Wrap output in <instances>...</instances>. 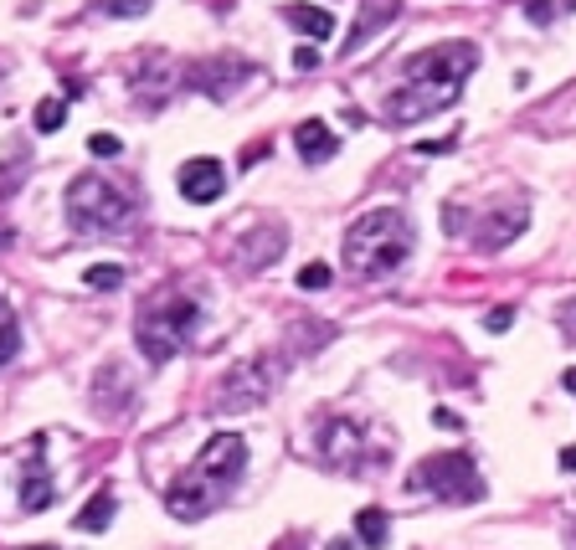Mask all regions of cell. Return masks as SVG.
Wrapping results in <instances>:
<instances>
[{
	"instance_id": "6da1fadb",
	"label": "cell",
	"mask_w": 576,
	"mask_h": 550,
	"mask_svg": "<svg viewBox=\"0 0 576 550\" xmlns=\"http://www.w3.org/2000/svg\"><path fill=\"white\" fill-rule=\"evenodd\" d=\"M474 67H479L474 42H437V47L407 57V82L381 98L386 124H422L432 113H443L448 103H458Z\"/></svg>"
},
{
	"instance_id": "7a4b0ae2",
	"label": "cell",
	"mask_w": 576,
	"mask_h": 550,
	"mask_svg": "<svg viewBox=\"0 0 576 550\" xmlns=\"http://www.w3.org/2000/svg\"><path fill=\"white\" fill-rule=\"evenodd\" d=\"M412 221L397 206H376V211H360L345 232V263L360 273V278H391L407 267L412 257Z\"/></svg>"
},
{
	"instance_id": "3957f363",
	"label": "cell",
	"mask_w": 576,
	"mask_h": 550,
	"mask_svg": "<svg viewBox=\"0 0 576 550\" xmlns=\"http://www.w3.org/2000/svg\"><path fill=\"white\" fill-rule=\"evenodd\" d=\"M139 217V196L109 175H78L67 186V221L78 236H113Z\"/></svg>"
},
{
	"instance_id": "277c9868",
	"label": "cell",
	"mask_w": 576,
	"mask_h": 550,
	"mask_svg": "<svg viewBox=\"0 0 576 550\" xmlns=\"http://www.w3.org/2000/svg\"><path fill=\"white\" fill-rule=\"evenodd\" d=\"M196 324H201V304L196 299H186V294H149L139 304V314H134V345L144 350L149 365H165L186 350Z\"/></svg>"
},
{
	"instance_id": "5b68a950",
	"label": "cell",
	"mask_w": 576,
	"mask_h": 550,
	"mask_svg": "<svg viewBox=\"0 0 576 550\" xmlns=\"http://www.w3.org/2000/svg\"><path fill=\"white\" fill-rule=\"evenodd\" d=\"M407 488H422V494H432V499H443V504H479L484 499V473L474 468L468 453H432V458L417 463Z\"/></svg>"
},
{
	"instance_id": "8992f818",
	"label": "cell",
	"mask_w": 576,
	"mask_h": 550,
	"mask_svg": "<svg viewBox=\"0 0 576 550\" xmlns=\"http://www.w3.org/2000/svg\"><path fill=\"white\" fill-rule=\"evenodd\" d=\"M288 365L278 355H253V361H237L216 386V411H242V407H263L278 381H283Z\"/></svg>"
},
{
	"instance_id": "52a82bcc",
	"label": "cell",
	"mask_w": 576,
	"mask_h": 550,
	"mask_svg": "<svg viewBox=\"0 0 576 550\" xmlns=\"http://www.w3.org/2000/svg\"><path fill=\"white\" fill-rule=\"evenodd\" d=\"M186 473L201 478V484L222 499L226 488H237V478L247 473V442H242L237 432H216V438H206V448L196 453V463Z\"/></svg>"
},
{
	"instance_id": "ba28073f",
	"label": "cell",
	"mask_w": 576,
	"mask_h": 550,
	"mask_svg": "<svg viewBox=\"0 0 576 550\" xmlns=\"http://www.w3.org/2000/svg\"><path fill=\"white\" fill-rule=\"evenodd\" d=\"M320 458L330 463V468H340V473H360V468H366V458H370L366 427L345 422V417L324 422V432H320Z\"/></svg>"
},
{
	"instance_id": "9c48e42d",
	"label": "cell",
	"mask_w": 576,
	"mask_h": 550,
	"mask_svg": "<svg viewBox=\"0 0 576 550\" xmlns=\"http://www.w3.org/2000/svg\"><path fill=\"white\" fill-rule=\"evenodd\" d=\"M176 186H180V196H186L191 206L222 201V190H226L222 159H216V155H196V159H186V165L176 170Z\"/></svg>"
},
{
	"instance_id": "30bf717a",
	"label": "cell",
	"mask_w": 576,
	"mask_h": 550,
	"mask_svg": "<svg viewBox=\"0 0 576 550\" xmlns=\"http://www.w3.org/2000/svg\"><path fill=\"white\" fill-rule=\"evenodd\" d=\"M216 504H222V499H216V494H211L201 478H191V473H180L176 484L165 488V509H170L180 525H196V519H206Z\"/></svg>"
},
{
	"instance_id": "8fae6325",
	"label": "cell",
	"mask_w": 576,
	"mask_h": 550,
	"mask_svg": "<svg viewBox=\"0 0 576 550\" xmlns=\"http://www.w3.org/2000/svg\"><path fill=\"white\" fill-rule=\"evenodd\" d=\"M247 78H253V67L242 63V57H216V63L186 72V82H191V88H201L206 98H216V103H222V98H232V88H237V82H247Z\"/></svg>"
},
{
	"instance_id": "7c38bea8",
	"label": "cell",
	"mask_w": 576,
	"mask_h": 550,
	"mask_svg": "<svg viewBox=\"0 0 576 550\" xmlns=\"http://www.w3.org/2000/svg\"><path fill=\"white\" fill-rule=\"evenodd\" d=\"M397 16H401V0H360V21H355V32L345 36V47H340V52H345V57H350V52H360L370 36L386 32Z\"/></svg>"
},
{
	"instance_id": "4fadbf2b",
	"label": "cell",
	"mask_w": 576,
	"mask_h": 550,
	"mask_svg": "<svg viewBox=\"0 0 576 550\" xmlns=\"http://www.w3.org/2000/svg\"><path fill=\"white\" fill-rule=\"evenodd\" d=\"M479 227H484V232H479V247L484 252H499V247H510L514 236L530 227V211H525V201H514L510 211H489Z\"/></svg>"
},
{
	"instance_id": "5bb4252c",
	"label": "cell",
	"mask_w": 576,
	"mask_h": 550,
	"mask_svg": "<svg viewBox=\"0 0 576 550\" xmlns=\"http://www.w3.org/2000/svg\"><path fill=\"white\" fill-rule=\"evenodd\" d=\"M283 21H288V32H299L314 47V42H330L335 36V16L324 11V5H309V0H293L283 11Z\"/></svg>"
},
{
	"instance_id": "9a60e30c",
	"label": "cell",
	"mask_w": 576,
	"mask_h": 550,
	"mask_svg": "<svg viewBox=\"0 0 576 550\" xmlns=\"http://www.w3.org/2000/svg\"><path fill=\"white\" fill-rule=\"evenodd\" d=\"M293 144H299V159H304V165H324V159L340 150L335 129L324 124V119H304V124L293 129Z\"/></svg>"
},
{
	"instance_id": "2e32d148",
	"label": "cell",
	"mask_w": 576,
	"mask_h": 550,
	"mask_svg": "<svg viewBox=\"0 0 576 550\" xmlns=\"http://www.w3.org/2000/svg\"><path fill=\"white\" fill-rule=\"evenodd\" d=\"M129 82H134L144 98H165L176 88V67H170V57H139V63L129 67Z\"/></svg>"
},
{
	"instance_id": "e0dca14e",
	"label": "cell",
	"mask_w": 576,
	"mask_h": 550,
	"mask_svg": "<svg viewBox=\"0 0 576 550\" xmlns=\"http://www.w3.org/2000/svg\"><path fill=\"white\" fill-rule=\"evenodd\" d=\"M283 247H288V232H283V227H257V232L242 242V263L253 267V273H257V267H273Z\"/></svg>"
},
{
	"instance_id": "ac0fdd59",
	"label": "cell",
	"mask_w": 576,
	"mask_h": 550,
	"mask_svg": "<svg viewBox=\"0 0 576 550\" xmlns=\"http://www.w3.org/2000/svg\"><path fill=\"white\" fill-rule=\"evenodd\" d=\"M113 509H119V504H113V488H98L93 499L82 504L78 509V519H72V530H88V535H103L113 525Z\"/></svg>"
},
{
	"instance_id": "d6986e66",
	"label": "cell",
	"mask_w": 576,
	"mask_h": 550,
	"mask_svg": "<svg viewBox=\"0 0 576 550\" xmlns=\"http://www.w3.org/2000/svg\"><path fill=\"white\" fill-rule=\"evenodd\" d=\"M52 499H57V488H52L47 468H26V473H21V509H26V515L52 509Z\"/></svg>"
},
{
	"instance_id": "ffe728a7",
	"label": "cell",
	"mask_w": 576,
	"mask_h": 550,
	"mask_svg": "<svg viewBox=\"0 0 576 550\" xmlns=\"http://www.w3.org/2000/svg\"><path fill=\"white\" fill-rule=\"evenodd\" d=\"M355 540L360 545H370V550H386V540H391V519H386V509H360L355 515Z\"/></svg>"
},
{
	"instance_id": "44dd1931",
	"label": "cell",
	"mask_w": 576,
	"mask_h": 550,
	"mask_svg": "<svg viewBox=\"0 0 576 550\" xmlns=\"http://www.w3.org/2000/svg\"><path fill=\"white\" fill-rule=\"evenodd\" d=\"M149 5H155V0H93V16H103V21H139V16H149Z\"/></svg>"
},
{
	"instance_id": "7402d4cb",
	"label": "cell",
	"mask_w": 576,
	"mask_h": 550,
	"mask_svg": "<svg viewBox=\"0 0 576 550\" xmlns=\"http://www.w3.org/2000/svg\"><path fill=\"white\" fill-rule=\"evenodd\" d=\"M21 350V324H16V309L0 299V365H11Z\"/></svg>"
},
{
	"instance_id": "603a6c76",
	"label": "cell",
	"mask_w": 576,
	"mask_h": 550,
	"mask_svg": "<svg viewBox=\"0 0 576 550\" xmlns=\"http://www.w3.org/2000/svg\"><path fill=\"white\" fill-rule=\"evenodd\" d=\"M32 124H36V134H57V129L67 124V103L62 98H42L36 113H32Z\"/></svg>"
},
{
	"instance_id": "cb8c5ba5",
	"label": "cell",
	"mask_w": 576,
	"mask_h": 550,
	"mask_svg": "<svg viewBox=\"0 0 576 550\" xmlns=\"http://www.w3.org/2000/svg\"><path fill=\"white\" fill-rule=\"evenodd\" d=\"M82 284L98 288V294H109V288L124 284V267L119 263H93V267H82Z\"/></svg>"
},
{
	"instance_id": "d4e9b609",
	"label": "cell",
	"mask_w": 576,
	"mask_h": 550,
	"mask_svg": "<svg viewBox=\"0 0 576 550\" xmlns=\"http://www.w3.org/2000/svg\"><path fill=\"white\" fill-rule=\"evenodd\" d=\"M119 150H124V140H119V134H109V129L88 134V155H93V159H113Z\"/></svg>"
},
{
	"instance_id": "484cf974",
	"label": "cell",
	"mask_w": 576,
	"mask_h": 550,
	"mask_svg": "<svg viewBox=\"0 0 576 550\" xmlns=\"http://www.w3.org/2000/svg\"><path fill=\"white\" fill-rule=\"evenodd\" d=\"M299 288H304V294L330 288V263H304V267H299Z\"/></svg>"
},
{
	"instance_id": "4316f807",
	"label": "cell",
	"mask_w": 576,
	"mask_h": 550,
	"mask_svg": "<svg viewBox=\"0 0 576 550\" xmlns=\"http://www.w3.org/2000/svg\"><path fill=\"white\" fill-rule=\"evenodd\" d=\"M510 324H514V309H510V304H499V309H489V314H484V330H489V334H504Z\"/></svg>"
},
{
	"instance_id": "83f0119b",
	"label": "cell",
	"mask_w": 576,
	"mask_h": 550,
	"mask_svg": "<svg viewBox=\"0 0 576 550\" xmlns=\"http://www.w3.org/2000/svg\"><path fill=\"white\" fill-rule=\"evenodd\" d=\"M464 221H468V206H458V201H448V206H443V232H448V236H458V232H464Z\"/></svg>"
},
{
	"instance_id": "f1b7e54d",
	"label": "cell",
	"mask_w": 576,
	"mask_h": 550,
	"mask_svg": "<svg viewBox=\"0 0 576 550\" xmlns=\"http://www.w3.org/2000/svg\"><path fill=\"white\" fill-rule=\"evenodd\" d=\"M293 67H299V72H314V67H320V52H314V47L304 42V47L293 52Z\"/></svg>"
},
{
	"instance_id": "f546056e",
	"label": "cell",
	"mask_w": 576,
	"mask_h": 550,
	"mask_svg": "<svg viewBox=\"0 0 576 550\" xmlns=\"http://www.w3.org/2000/svg\"><path fill=\"white\" fill-rule=\"evenodd\" d=\"M432 422L443 427V432H458V427H464V417H458V411H448V407H437V411H432Z\"/></svg>"
},
{
	"instance_id": "4dcf8cb0",
	"label": "cell",
	"mask_w": 576,
	"mask_h": 550,
	"mask_svg": "<svg viewBox=\"0 0 576 550\" xmlns=\"http://www.w3.org/2000/svg\"><path fill=\"white\" fill-rule=\"evenodd\" d=\"M525 16L535 21V26H545V21H551V0H525Z\"/></svg>"
},
{
	"instance_id": "1f68e13d",
	"label": "cell",
	"mask_w": 576,
	"mask_h": 550,
	"mask_svg": "<svg viewBox=\"0 0 576 550\" xmlns=\"http://www.w3.org/2000/svg\"><path fill=\"white\" fill-rule=\"evenodd\" d=\"M417 150H422V155H448L453 140H427V144H417Z\"/></svg>"
},
{
	"instance_id": "d6a6232c",
	"label": "cell",
	"mask_w": 576,
	"mask_h": 550,
	"mask_svg": "<svg viewBox=\"0 0 576 550\" xmlns=\"http://www.w3.org/2000/svg\"><path fill=\"white\" fill-rule=\"evenodd\" d=\"M556 463H561V473H576V448H561Z\"/></svg>"
},
{
	"instance_id": "836d02e7",
	"label": "cell",
	"mask_w": 576,
	"mask_h": 550,
	"mask_svg": "<svg viewBox=\"0 0 576 550\" xmlns=\"http://www.w3.org/2000/svg\"><path fill=\"white\" fill-rule=\"evenodd\" d=\"M11 242H16V232H11V227H5V221H0V252L11 247Z\"/></svg>"
},
{
	"instance_id": "e575fe53",
	"label": "cell",
	"mask_w": 576,
	"mask_h": 550,
	"mask_svg": "<svg viewBox=\"0 0 576 550\" xmlns=\"http://www.w3.org/2000/svg\"><path fill=\"white\" fill-rule=\"evenodd\" d=\"M561 386H566V391H576V365L566 371V376H561Z\"/></svg>"
},
{
	"instance_id": "d590c367",
	"label": "cell",
	"mask_w": 576,
	"mask_h": 550,
	"mask_svg": "<svg viewBox=\"0 0 576 550\" xmlns=\"http://www.w3.org/2000/svg\"><path fill=\"white\" fill-rule=\"evenodd\" d=\"M26 550H62V545H26Z\"/></svg>"
}]
</instances>
